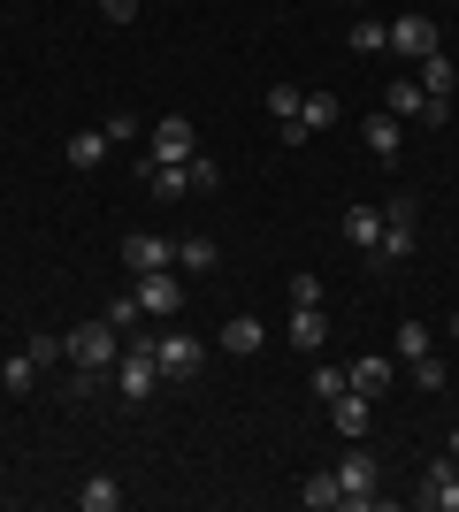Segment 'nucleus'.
<instances>
[{
    "instance_id": "39448f33",
    "label": "nucleus",
    "mask_w": 459,
    "mask_h": 512,
    "mask_svg": "<svg viewBox=\"0 0 459 512\" xmlns=\"http://www.w3.org/2000/svg\"><path fill=\"white\" fill-rule=\"evenodd\" d=\"M414 505H421V512H459V459H452V451L421 467V490H414Z\"/></svg>"
},
{
    "instance_id": "e433bc0d",
    "label": "nucleus",
    "mask_w": 459,
    "mask_h": 512,
    "mask_svg": "<svg viewBox=\"0 0 459 512\" xmlns=\"http://www.w3.org/2000/svg\"><path fill=\"white\" fill-rule=\"evenodd\" d=\"M352 8H368V0H352Z\"/></svg>"
},
{
    "instance_id": "f3484780",
    "label": "nucleus",
    "mask_w": 459,
    "mask_h": 512,
    "mask_svg": "<svg viewBox=\"0 0 459 512\" xmlns=\"http://www.w3.org/2000/svg\"><path fill=\"white\" fill-rule=\"evenodd\" d=\"M291 344H299V352H322L329 344V314L322 306H291Z\"/></svg>"
},
{
    "instance_id": "1a4fd4ad",
    "label": "nucleus",
    "mask_w": 459,
    "mask_h": 512,
    "mask_svg": "<svg viewBox=\"0 0 459 512\" xmlns=\"http://www.w3.org/2000/svg\"><path fill=\"white\" fill-rule=\"evenodd\" d=\"M360 146H368V161H383V169H391V161H398V146H406V123H398L391 107H375L368 123H360Z\"/></svg>"
},
{
    "instance_id": "c9c22d12",
    "label": "nucleus",
    "mask_w": 459,
    "mask_h": 512,
    "mask_svg": "<svg viewBox=\"0 0 459 512\" xmlns=\"http://www.w3.org/2000/svg\"><path fill=\"white\" fill-rule=\"evenodd\" d=\"M452 337H459V314H452Z\"/></svg>"
},
{
    "instance_id": "4c0bfd02",
    "label": "nucleus",
    "mask_w": 459,
    "mask_h": 512,
    "mask_svg": "<svg viewBox=\"0 0 459 512\" xmlns=\"http://www.w3.org/2000/svg\"><path fill=\"white\" fill-rule=\"evenodd\" d=\"M92 8H100V0H92Z\"/></svg>"
},
{
    "instance_id": "9d476101",
    "label": "nucleus",
    "mask_w": 459,
    "mask_h": 512,
    "mask_svg": "<svg viewBox=\"0 0 459 512\" xmlns=\"http://www.w3.org/2000/svg\"><path fill=\"white\" fill-rule=\"evenodd\" d=\"M123 268H131V276L176 268V245H169V237H153V230H131V237H123Z\"/></svg>"
},
{
    "instance_id": "0eeeda50",
    "label": "nucleus",
    "mask_w": 459,
    "mask_h": 512,
    "mask_svg": "<svg viewBox=\"0 0 459 512\" xmlns=\"http://www.w3.org/2000/svg\"><path fill=\"white\" fill-rule=\"evenodd\" d=\"M146 146H153V161H192V153H199V123H192V115H161Z\"/></svg>"
},
{
    "instance_id": "412c9836",
    "label": "nucleus",
    "mask_w": 459,
    "mask_h": 512,
    "mask_svg": "<svg viewBox=\"0 0 459 512\" xmlns=\"http://www.w3.org/2000/svg\"><path fill=\"white\" fill-rule=\"evenodd\" d=\"M352 54H391V23L360 8V16H352Z\"/></svg>"
},
{
    "instance_id": "2eb2a0df",
    "label": "nucleus",
    "mask_w": 459,
    "mask_h": 512,
    "mask_svg": "<svg viewBox=\"0 0 459 512\" xmlns=\"http://www.w3.org/2000/svg\"><path fill=\"white\" fill-rule=\"evenodd\" d=\"M108 146H115V138H108V123H100V130H69L62 161H69V169H100V161H108Z\"/></svg>"
},
{
    "instance_id": "a878e982",
    "label": "nucleus",
    "mask_w": 459,
    "mask_h": 512,
    "mask_svg": "<svg viewBox=\"0 0 459 512\" xmlns=\"http://www.w3.org/2000/svg\"><path fill=\"white\" fill-rule=\"evenodd\" d=\"M31 383H39V360H31V352H8V360H0V390H16V398H23Z\"/></svg>"
},
{
    "instance_id": "f704fd0d",
    "label": "nucleus",
    "mask_w": 459,
    "mask_h": 512,
    "mask_svg": "<svg viewBox=\"0 0 459 512\" xmlns=\"http://www.w3.org/2000/svg\"><path fill=\"white\" fill-rule=\"evenodd\" d=\"M444 451H452V459H459V428H452V436H444Z\"/></svg>"
},
{
    "instance_id": "f03ea898",
    "label": "nucleus",
    "mask_w": 459,
    "mask_h": 512,
    "mask_svg": "<svg viewBox=\"0 0 459 512\" xmlns=\"http://www.w3.org/2000/svg\"><path fill=\"white\" fill-rule=\"evenodd\" d=\"M69 360L85 367V375H108V367L123 360V329H115L108 314H100V321H85V329H69Z\"/></svg>"
},
{
    "instance_id": "4be33fe9",
    "label": "nucleus",
    "mask_w": 459,
    "mask_h": 512,
    "mask_svg": "<svg viewBox=\"0 0 459 512\" xmlns=\"http://www.w3.org/2000/svg\"><path fill=\"white\" fill-rule=\"evenodd\" d=\"M123 505V482H115V474H92L85 490H77V512H115Z\"/></svg>"
},
{
    "instance_id": "dca6fc26",
    "label": "nucleus",
    "mask_w": 459,
    "mask_h": 512,
    "mask_svg": "<svg viewBox=\"0 0 459 512\" xmlns=\"http://www.w3.org/2000/svg\"><path fill=\"white\" fill-rule=\"evenodd\" d=\"M414 85H421V92H444V100H452V92H459V62L444 54V46H437V54H421V62H414Z\"/></svg>"
},
{
    "instance_id": "6ab92c4d",
    "label": "nucleus",
    "mask_w": 459,
    "mask_h": 512,
    "mask_svg": "<svg viewBox=\"0 0 459 512\" xmlns=\"http://www.w3.org/2000/svg\"><path fill=\"white\" fill-rule=\"evenodd\" d=\"M299 123H306V138H314V130H337V123H345V100H337V92H306Z\"/></svg>"
},
{
    "instance_id": "423d86ee",
    "label": "nucleus",
    "mask_w": 459,
    "mask_h": 512,
    "mask_svg": "<svg viewBox=\"0 0 459 512\" xmlns=\"http://www.w3.org/2000/svg\"><path fill=\"white\" fill-rule=\"evenodd\" d=\"M414 192H391V207H383V245H375V260H406L414 253Z\"/></svg>"
},
{
    "instance_id": "aec40b11",
    "label": "nucleus",
    "mask_w": 459,
    "mask_h": 512,
    "mask_svg": "<svg viewBox=\"0 0 459 512\" xmlns=\"http://www.w3.org/2000/svg\"><path fill=\"white\" fill-rule=\"evenodd\" d=\"M299 505H306V512H337V505H345V490H337V467H329V474H306V482H299Z\"/></svg>"
},
{
    "instance_id": "f257e3e1",
    "label": "nucleus",
    "mask_w": 459,
    "mask_h": 512,
    "mask_svg": "<svg viewBox=\"0 0 459 512\" xmlns=\"http://www.w3.org/2000/svg\"><path fill=\"white\" fill-rule=\"evenodd\" d=\"M337 490H345V512H368L375 497H383V459H375L368 444H345V459H337Z\"/></svg>"
},
{
    "instance_id": "7ed1b4c3",
    "label": "nucleus",
    "mask_w": 459,
    "mask_h": 512,
    "mask_svg": "<svg viewBox=\"0 0 459 512\" xmlns=\"http://www.w3.org/2000/svg\"><path fill=\"white\" fill-rule=\"evenodd\" d=\"M153 360H161V383H192L199 367H207V344L192 337V329H161V337H153Z\"/></svg>"
},
{
    "instance_id": "c85d7f7f",
    "label": "nucleus",
    "mask_w": 459,
    "mask_h": 512,
    "mask_svg": "<svg viewBox=\"0 0 459 512\" xmlns=\"http://www.w3.org/2000/svg\"><path fill=\"white\" fill-rule=\"evenodd\" d=\"M184 176H192V192H215V184H222V169H215V153H207V146L184 161Z\"/></svg>"
},
{
    "instance_id": "cd10ccee",
    "label": "nucleus",
    "mask_w": 459,
    "mask_h": 512,
    "mask_svg": "<svg viewBox=\"0 0 459 512\" xmlns=\"http://www.w3.org/2000/svg\"><path fill=\"white\" fill-rule=\"evenodd\" d=\"M299 107H306L299 85H268V115H276V123H299Z\"/></svg>"
},
{
    "instance_id": "c756f323",
    "label": "nucleus",
    "mask_w": 459,
    "mask_h": 512,
    "mask_svg": "<svg viewBox=\"0 0 459 512\" xmlns=\"http://www.w3.org/2000/svg\"><path fill=\"white\" fill-rule=\"evenodd\" d=\"M406 367H414V390H444V375H452L437 352H421V360H406Z\"/></svg>"
},
{
    "instance_id": "f8f14e48",
    "label": "nucleus",
    "mask_w": 459,
    "mask_h": 512,
    "mask_svg": "<svg viewBox=\"0 0 459 512\" xmlns=\"http://www.w3.org/2000/svg\"><path fill=\"white\" fill-rule=\"evenodd\" d=\"M368 413H375V398H360V390H337V398H329V428H337V436H345V444H360V436H368Z\"/></svg>"
},
{
    "instance_id": "2f4dec72",
    "label": "nucleus",
    "mask_w": 459,
    "mask_h": 512,
    "mask_svg": "<svg viewBox=\"0 0 459 512\" xmlns=\"http://www.w3.org/2000/svg\"><path fill=\"white\" fill-rule=\"evenodd\" d=\"M291 306H322V276H314V268L291 276Z\"/></svg>"
},
{
    "instance_id": "6e6552de",
    "label": "nucleus",
    "mask_w": 459,
    "mask_h": 512,
    "mask_svg": "<svg viewBox=\"0 0 459 512\" xmlns=\"http://www.w3.org/2000/svg\"><path fill=\"white\" fill-rule=\"evenodd\" d=\"M444 46V31L429 16H421V8H406V16L391 23V54H406V62H421V54H437Z\"/></svg>"
},
{
    "instance_id": "a211bd4d",
    "label": "nucleus",
    "mask_w": 459,
    "mask_h": 512,
    "mask_svg": "<svg viewBox=\"0 0 459 512\" xmlns=\"http://www.w3.org/2000/svg\"><path fill=\"white\" fill-rule=\"evenodd\" d=\"M345 245L375 253V245H383V207H345Z\"/></svg>"
},
{
    "instance_id": "473e14b6",
    "label": "nucleus",
    "mask_w": 459,
    "mask_h": 512,
    "mask_svg": "<svg viewBox=\"0 0 459 512\" xmlns=\"http://www.w3.org/2000/svg\"><path fill=\"white\" fill-rule=\"evenodd\" d=\"M337 390H345V367H314V398H322V406L337 398Z\"/></svg>"
},
{
    "instance_id": "b1692460",
    "label": "nucleus",
    "mask_w": 459,
    "mask_h": 512,
    "mask_svg": "<svg viewBox=\"0 0 459 512\" xmlns=\"http://www.w3.org/2000/svg\"><path fill=\"white\" fill-rule=\"evenodd\" d=\"M421 100H429V92H421L414 77H391V92H383V107H391L398 123H414V115H421Z\"/></svg>"
},
{
    "instance_id": "72a5a7b5",
    "label": "nucleus",
    "mask_w": 459,
    "mask_h": 512,
    "mask_svg": "<svg viewBox=\"0 0 459 512\" xmlns=\"http://www.w3.org/2000/svg\"><path fill=\"white\" fill-rule=\"evenodd\" d=\"M100 16H108V23H131V16H138V0H100Z\"/></svg>"
},
{
    "instance_id": "ddd939ff",
    "label": "nucleus",
    "mask_w": 459,
    "mask_h": 512,
    "mask_svg": "<svg viewBox=\"0 0 459 512\" xmlns=\"http://www.w3.org/2000/svg\"><path fill=\"white\" fill-rule=\"evenodd\" d=\"M352 390H360V398H383V390L398 383V360L391 352H360V360H352V375H345Z\"/></svg>"
},
{
    "instance_id": "20e7f679",
    "label": "nucleus",
    "mask_w": 459,
    "mask_h": 512,
    "mask_svg": "<svg viewBox=\"0 0 459 512\" xmlns=\"http://www.w3.org/2000/svg\"><path fill=\"white\" fill-rule=\"evenodd\" d=\"M131 299H138V314L176 321V306H184V283H176V268H153V276H131Z\"/></svg>"
},
{
    "instance_id": "7c9ffc66",
    "label": "nucleus",
    "mask_w": 459,
    "mask_h": 512,
    "mask_svg": "<svg viewBox=\"0 0 459 512\" xmlns=\"http://www.w3.org/2000/svg\"><path fill=\"white\" fill-rule=\"evenodd\" d=\"M414 123H421V130H444V123H452V100H444V92H429V100H421V115H414Z\"/></svg>"
},
{
    "instance_id": "9b49d317",
    "label": "nucleus",
    "mask_w": 459,
    "mask_h": 512,
    "mask_svg": "<svg viewBox=\"0 0 459 512\" xmlns=\"http://www.w3.org/2000/svg\"><path fill=\"white\" fill-rule=\"evenodd\" d=\"M138 184H146L153 199H161V207H169V199H192V176H184V161H138Z\"/></svg>"
},
{
    "instance_id": "4468645a",
    "label": "nucleus",
    "mask_w": 459,
    "mask_h": 512,
    "mask_svg": "<svg viewBox=\"0 0 459 512\" xmlns=\"http://www.w3.org/2000/svg\"><path fill=\"white\" fill-rule=\"evenodd\" d=\"M261 344H268L261 314H230V321H222V352H230V360H253Z\"/></svg>"
},
{
    "instance_id": "bb28decb",
    "label": "nucleus",
    "mask_w": 459,
    "mask_h": 512,
    "mask_svg": "<svg viewBox=\"0 0 459 512\" xmlns=\"http://www.w3.org/2000/svg\"><path fill=\"white\" fill-rule=\"evenodd\" d=\"M23 352H31L39 367H62V360H69V337H54V329H31V337H23Z\"/></svg>"
},
{
    "instance_id": "393cba45",
    "label": "nucleus",
    "mask_w": 459,
    "mask_h": 512,
    "mask_svg": "<svg viewBox=\"0 0 459 512\" xmlns=\"http://www.w3.org/2000/svg\"><path fill=\"white\" fill-rule=\"evenodd\" d=\"M391 352H398V360H421V352H437V329H429V321H398Z\"/></svg>"
},
{
    "instance_id": "5701e85b",
    "label": "nucleus",
    "mask_w": 459,
    "mask_h": 512,
    "mask_svg": "<svg viewBox=\"0 0 459 512\" xmlns=\"http://www.w3.org/2000/svg\"><path fill=\"white\" fill-rule=\"evenodd\" d=\"M215 237H184V245H176V276H207V268H215Z\"/></svg>"
}]
</instances>
